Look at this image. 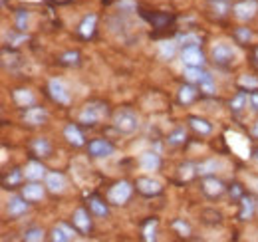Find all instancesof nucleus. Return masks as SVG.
Here are the masks:
<instances>
[{"label":"nucleus","mask_w":258,"mask_h":242,"mask_svg":"<svg viewBox=\"0 0 258 242\" xmlns=\"http://www.w3.org/2000/svg\"><path fill=\"white\" fill-rule=\"evenodd\" d=\"M107 113H109V109H107V105L103 101H90V103H86L82 107V111L78 115V123H82L86 127H94L99 121L105 119Z\"/></svg>","instance_id":"nucleus-1"},{"label":"nucleus","mask_w":258,"mask_h":242,"mask_svg":"<svg viewBox=\"0 0 258 242\" xmlns=\"http://www.w3.org/2000/svg\"><path fill=\"white\" fill-rule=\"evenodd\" d=\"M113 127L121 133V135H131L139 129V117L133 109L123 107L113 115Z\"/></svg>","instance_id":"nucleus-2"},{"label":"nucleus","mask_w":258,"mask_h":242,"mask_svg":"<svg viewBox=\"0 0 258 242\" xmlns=\"http://www.w3.org/2000/svg\"><path fill=\"white\" fill-rule=\"evenodd\" d=\"M131 195H133V185L127 181H117L107 191V203L113 207H121L131 199Z\"/></svg>","instance_id":"nucleus-3"},{"label":"nucleus","mask_w":258,"mask_h":242,"mask_svg":"<svg viewBox=\"0 0 258 242\" xmlns=\"http://www.w3.org/2000/svg\"><path fill=\"white\" fill-rule=\"evenodd\" d=\"M211 58H213V62H215L219 68H228V66H232V62L236 58V52H234V48H232L230 44L219 42L217 46H213Z\"/></svg>","instance_id":"nucleus-4"},{"label":"nucleus","mask_w":258,"mask_h":242,"mask_svg":"<svg viewBox=\"0 0 258 242\" xmlns=\"http://www.w3.org/2000/svg\"><path fill=\"white\" fill-rule=\"evenodd\" d=\"M201 191H203V195H205L207 199L217 201V199H221L226 193V185L221 181V179H217L215 175H209V177H203V181H201Z\"/></svg>","instance_id":"nucleus-5"},{"label":"nucleus","mask_w":258,"mask_h":242,"mask_svg":"<svg viewBox=\"0 0 258 242\" xmlns=\"http://www.w3.org/2000/svg\"><path fill=\"white\" fill-rule=\"evenodd\" d=\"M258 12V0H240V2H234L232 6V16L238 20V22H248L256 16Z\"/></svg>","instance_id":"nucleus-6"},{"label":"nucleus","mask_w":258,"mask_h":242,"mask_svg":"<svg viewBox=\"0 0 258 242\" xmlns=\"http://www.w3.org/2000/svg\"><path fill=\"white\" fill-rule=\"evenodd\" d=\"M30 209V201H26L22 195H14L6 201V214L8 218H20Z\"/></svg>","instance_id":"nucleus-7"},{"label":"nucleus","mask_w":258,"mask_h":242,"mask_svg":"<svg viewBox=\"0 0 258 242\" xmlns=\"http://www.w3.org/2000/svg\"><path fill=\"white\" fill-rule=\"evenodd\" d=\"M135 189H137L139 195H143L147 199H153V197H157V195L163 193L161 183L155 181V179H149V177H139L135 181Z\"/></svg>","instance_id":"nucleus-8"},{"label":"nucleus","mask_w":258,"mask_h":242,"mask_svg":"<svg viewBox=\"0 0 258 242\" xmlns=\"http://www.w3.org/2000/svg\"><path fill=\"white\" fill-rule=\"evenodd\" d=\"M92 212H88L84 207H80V209H76L74 214H72V224L76 226V230L80 232V234H88L90 230H92Z\"/></svg>","instance_id":"nucleus-9"},{"label":"nucleus","mask_w":258,"mask_h":242,"mask_svg":"<svg viewBox=\"0 0 258 242\" xmlns=\"http://www.w3.org/2000/svg\"><path fill=\"white\" fill-rule=\"evenodd\" d=\"M181 60L185 66H193V68H203L205 66V54L201 50V46H185L181 50Z\"/></svg>","instance_id":"nucleus-10"},{"label":"nucleus","mask_w":258,"mask_h":242,"mask_svg":"<svg viewBox=\"0 0 258 242\" xmlns=\"http://www.w3.org/2000/svg\"><path fill=\"white\" fill-rule=\"evenodd\" d=\"M113 151H115V147H113V143L107 141V139H94V141H90V145H88V153H90L94 159L111 157Z\"/></svg>","instance_id":"nucleus-11"},{"label":"nucleus","mask_w":258,"mask_h":242,"mask_svg":"<svg viewBox=\"0 0 258 242\" xmlns=\"http://www.w3.org/2000/svg\"><path fill=\"white\" fill-rule=\"evenodd\" d=\"M46 119H48L46 109H44V107H38V105L26 107L24 113H22V121H24L26 125H30V127H40V125L46 123Z\"/></svg>","instance_id":"nucleus-12"},{"label":"nucleus","mask_w":258,"mask_h":242,"mask_svg":"<svg viewBox=\"0 0 258 242\" xmlns=\"http://www.w3.org/2000/svg\"><path fill=\"white\" fill-rule=\"evenodd\" d=\"M232 6H234L232 0H209V2H207V8H209L211 16L217 18V20L226 18V16L232 12Z\"/></svg>","instance_id":"nucleus-13"},{"label":"nucleus","mask_w":258,"mask_h":242,"mask_svg":"<svg viewBox=\"0 0 258 242\" xmlns=\"http://www.w3.org/2000/svg\"><path fill=\"white\" fill-rule=\"evenodd\" d=\"M48 91H50V97L60 103V105H68L70 103V91L66 90V86L60 80H50L48 82Z\"/></svg>","instance_id":"nucleus-14"},{"label":"nucleus","mask_w":258,"mask_h":242,"mask_svg":"<svg viewBox=\"0 0 258 242\" xmlns=\"http://www.w3.org/2000/svg\"><path fill=\"white\" fill-rule=\"evenodd\" d=\"M76 232H78L76 226H70V224H66V222H58V224L52 228V232H50V240L70 242V240H74Z\"/></svg>","instance_id":"nucleus-15"},{"label":"nucleus","mask_w":258,"mask_h":242,"mask_svg":"<svg viewBox=\"0 0 258 242\" xmlns=\"http://www.w3.org/2000/svg\"><path fill=\"white\" fill-rule=\"evenodd\" d=\"M26 201H30V203H38V201H42L44 197H46V185L42 187L38 181H30L28 185H24L22 187V193H20Z\"/></svg>","instance_id":"nucleus-16"},{"label":"nucleus","mask_w":258,"mask_h":242,"mask_svg":"<svg viewBox=\"0 0 258 242\" xmlns=\"http://www.w3.org/2000/svg\"><path fill=\"white\" fill-rule=\"evenodd\" d=\"M44 185L50 193H64L66 189V177L60 171H50L44 177Z\"/></svg>","instance_id":"nucleus-17"},{"label":"nucleus","mask_w":258,"mask_h":242,"mask_svg":"<svg viewBox=\"0 0 258 242\" xmlns=\"http://www.w3.org/2000/svg\"><path fill=\"white\" fill-rule=\"evenodd\" d=\"M64 137H66V141H68L70 145H74V147H82V145H86V137H84L80 125H76V123H68V125H66Z\"/></svg>","instance_id":"nucleus-18"},{"label":"nucleus","mask_w":258,"mask_h":242,"mask_svg":"<svg viewBox=\"0 0 258 242\" xmlns=\"http://www.w3.org/2000/svg\"><path fill=\"white\" fill-rule=\"evenodd\" d=\"M30 151L36 159H46V157L52 155V143L46 137H36L30 143Z\"/></svg>","instance_id":"nucleus-19"},{"label":"nucleus","mask_w":258,"mask_h":242,"mask_svg":"<svg viewBox=\"0 0 258 242\" xmlns=\"http://www.w3.org/2000/svg\"><path fill=\"white\" fill-rule=\"evenodd\" d=\"M197 97H199V86L197 84H189L187 82L181 90L177 91V101L181 105H191Z\"/></svg>","instance_id":"nucleus-20"},{"label":"nucleus","mask_w":258,"mask_h":242,"mask_svg":"<svg viewBox=\"0 0 258 242\" xmlns=\"http://www.w3.org/2000/svg\"><path fill=\"white\" fill-rule=\"evenodd\" d=\"M88 209H90V212H92L94 216H97V218H105V216L109 214V203H105L103 199L92 195V197L88 199Z\"/></svg>","instance_id":"nucleus-21"},{"label":"nucleus","mask_w":258,"mask_h":242,"mask_svg":"<svg viewBox=\"0 0 258 242\" xmlns=\"http://www.w3.org/2000/svg\"><path fill=\"white\" fill-rule=\"evenodd\" d=\"M256 214V201L250 197V195H244L240 199V212H238V218L240 220H252Z\"/></svg>","instance_id":"nucleus-22"},{"label":"nucleus","mask_w":258,"mask_h":242,"mask_svg":"<svg viewBox=\"0 0 258 242\" xmlns=\"http://www.w3.org/2000/svg\"><path fill=\"white\" fill-rule=\"evenodd\" d=\"M96 24H97L96 14H86L84 20H82L80 26H78V34H80L84 40H90V38L96 34Z\"/></svg>","instance_id":"nucleus-23"},{"label":"nucleus","mask_w":258,"mask_h":242,"mask_svg":"<svg viewBox=\"0 0 258 242\" xmlns=\"http://www.w3.org/2000/svg\"><path fill=\"white\" fill-rule=\"evenodd\" d=\"M46 167L40 163V161H30L26 167H24V177L28 181H42L46 177Z\"/></svg>","instance_id":"nucleus-24"},{"label":"nucleus","mask_w":258,"mask_h":242,"mask_svg":"<svg viewBox=\"0 0 258 242\" xmlns=\"http://www.w3.org/2000/svg\"><path fill=\"white\" fill-rule=\"evenodd\" d=\"M139 167L141 169H145V171H159V167H161V157H159V153H143L141 157H139Z\"/></svg>","instance_id":"nucleus-25"},{"label":"nucleus","mask_w":258,"mask_h":242,"mask_svg":"<svg viewBox=\"0 0 258 242\" xmlns=\"http://www.w3.org/2000/svg\"><path fill=\"white\" fill-rule=\"evenodd\" d=\"M189 127L193 129L195 133H199V135H203V137H207V135H211L213 133V123L209 119H205V117H189Z\"/></svg>","instance_id":"nucleus-26"},{"label":"nucleus","mask_w":258,"mask_h":242,"mask_svg":"<svg viewBox=\"0 0 258 242\" xmlns=\"http://www.w3.org/2000/svg\"><path fill=\"white\" fill-rule=\"evenodd\" d=\"M228 105H230V111H232L234 115H240V113L246 109V105H248V91L240 90L230 101H228Z\"/></svg>","instance_id":"nucleus-27"},{"label":"nucleus","mask_w":258,"mask_h":242,"mask_svg":"<svg viewBox=\"0 0 258 242\" xmlns=\"http://www.w3.org/2000/svg\"><path fill=\"white\" fill-rule=\"evenodd\" d=\"M24 179H26L24 177V169H12L2 177V185H4V189H16V187L22 185Z\"/></svg>","instance_id":"nucleus-28"},{"label":"nucleus","mask_w":258,"mask_h":242,"mask_svg":"<svg viewBox=\"0 0 258 242\" xmlns=\"http://www.w3.org/2000/svg\"><path fill=\"white\" fill-rule=\"evenodd\" d=\"M12 99H14V103H16L18 107H22V109L34 105V93L30 90H14L12 91Z\"/></svg>","instance_id":"nucleus-29"},{"label":"nucleus","mask_w":258,"mask_h":242,"mask_svg":"<svg viewBox=\"0 0 258 242\" xmlns=\"http://www.w3.org/2000/svg\"><path fill=\"white\" fill-rule=\"evenodd\" d=\"M187 129L183 127V125H179V127H175L169 135H167V143L171 145V147H177V145H183L185 141H187Z\"/></svg>","instance_id":"nucleus-30"},{"label":"nucleus","mask_w":258,"mask_h":242,"mask_svg":"<svg viewBox=\"0 0 258 242\" xmlns=\"http://www.w3.org/2000/svg\"><path fill=\"white\" fill-rule=\"evenodd\" d=\"M177 46H179V42H175V40H163L159 44V56L167 62L173 60L177 56Z\"/></svg>","instance_id":"nucleus-31"},{"label":"nucleus","mask_w":258,"mask_h":242,"mask_svg":"<svg viewBox=\"0 0 258 242\" xmlns=\"http://www.w3.org/2000/svg\"><path fill=\"white\" fill-rule=\"evenodd\" d=\"M219 167H221V161L209 159V161H203L201 165H197V173H199L201 177H209V175H215Z\"/></svg>","instance_id":"nucleus-32"},{"label":"nucleus","mask_w":258,"mask_h":242,"mask_svg":"<svg viewBox=\"0 0 258 242\" xmlns=\"http://www.w3.org/2000/svg\"><path fill=\"white\" fill-rule=\"evenodd\" d=\"M58 62H60L62 66H68V68H76V66H80V62H82V54H80L78 50H68L64 54H60Z\"/></svg>","instance_id":"nucleus-33"},{"label":"nucleus","mask_w":258,"mask_h":242,"mask_svg":"<svg viewBox=\"0 0 258 242\" xmlns=\"http://www.w3.org/2000/svg\"><path fill=\"white\" fill-rule=\"evenodd\" d=\"M199 90H201V93H205V95H213L215 93V80H213V76L205 70L203 72V76H201V80H199Z\"/></svg>","instance_id":"nucleus-34"},{"label":"nucleus","mask_w":258,"mask_h":242,"mask_svg":"<svg viewBox=\"0 0 258 242\" xmlns=\"http://www.w3.org/2000/svg\"><path fill=\"white\" fill-rule=\"evenodd\" d=\"M28 22H30V12H28V10H24V8L16 10V14H14V24H16V30L26 32V30H28Z\"/></svg>","instance_id":"nucleus-35"},{"label":"nucleus","mask_w":258,"mask_h":242,"mask_svg":"<svg viewBox=\"0 0 258 242\" xmlns=\"http://www.w3.org/2000/svg\"><path fill=\"white\" fill-rule=\"evenodd\" d=\"M141 234H143V240H147V242L157 240V220H155V218H149V220L143 224Z\"/></svg>","instance_id":"nucleus-36"},{"label":"nucleus","mask_w":258,"mask_h":242,"mask_svg":"<svg viewBox=\"0 0 258 242\" xmlns=\"http://www.w3.org/2000/svg\"><path fill=\"white\" fill-rule=\"evenodd\" d=\"M232 36H234L236 44H242V46H248V44L252 42V30H250V28H246V26L234 28V32H232Z\"/></svg>","instance_id":"nucleus-37"},{"label":"nucleus","mask_w":258,"mask_h":242,"mask_svg":"<svg viewBox=\"0 0 258 242\" xmlns=\"http://www.w3.org/2000/svg\"><path fill=\"white\" fill-rule=\"evenodd\" d=\"M26 242H42L46 238V232H44V228H40V226H30V228H26L24 230V236H22Z\"/></svg>","instance_id":"nucleus-38"},{"label":"nucleus","mask_w":258,"mask_h":242,"mask_svg":"<svg viewBox=\"0 0 258 242\" xmlns=\"http://www.w3.org/2000/svg\"><path fill=\"white\" fill-rule=\"evenodd\" d=\"M177 42L185 48V46H201L203 44V40H201V36L199 34H195V32H187V34H181L179 38H177Z\"/></svg>","instance_id":"nucleus-39"},{"label":"nucleus","mask_w":258,"mask_h":242,"mask_svg":"<svg viewBox=\"0 0 258 242\" xmlns=\"http://www.w3.org/2000/svg\"><path fill=\"white\" fill-rule=\"evenodd\" d=\"M238 88L244 91H254L258 90V80L254 78V76H240L238 78Z\"/></svg>","instance_id":"nucleus-40"},{"label":"nucleus","mask_w":258,"mask_h":242,"mask_svg":"<svg viewBox=\"0 0 258 242\" xmlns=\"http://www.w3.org/2000/svg\"><path fill=\"white\" fill-rule=\"evenodd\" d=\"M173 228H175V230H177V234H179V236H183V238L191 236V224H189V222H185V218H175V220H173Z\"/></svg>","instance_id":"nucleus-41"},{"label":"nucleus","mask_w":258,"mask_h":242,"mask_svg":"<svg viewBox=\"0 0 258 242\" xmlns=\"http://www.w3.org/2000/svg\"><path fill=\"white\" fill-rule=\"evenodd\" d=\"M195 175H199V173H197V165H193V163H185V165L179 167V177H181V181H191Z\"/></svg>","instance_id":"nucleus-42"},{"label":"nucleus","mask_w":258,"mask_h":242,"mask_svg":"<svg viewBox=\"0 0 258 242\" xmlns=\"http://www.w3.org/2000/svg\"><path fill=\"white\" fill-rule=\"evenodd\" d=\"M203 68H193V66H185V80L189 84H199L201 76H203Z\"/></svg>","instance_id":"nucleus-43"},{"label":"nucleus","mask_w":258,"mask_h":242,"mask_svg":"<svg viewBox=\"0 0 258 242\" xmlns=\"http://www.w3.org/2000/svg\"><path fill=\"white\" fill-rule=\"evenodd\" d=\"M228 193H230V197H234V199H242L244 197V189L238 185V183H234V185H230V189H228Z\"/></svg>","instance_id":"nucleus-44"},{"label":"nucleus","mask_w":258,"mask_h":242,"mask_svg":"<svg viewBox=\"0 0 258 242\" xmlns=\"http://www.w3.org/2000/svg\"><path fill=\"white\" fill-rule=\"evenodd\" d=\"M248 105H250V109H252V111H256L258 113V90L248 93Z\"/></svg>","instance_id":"nucleus-45"},{"label":"nucleus","mask_w":258,"mask_h":242,"mask_svg":"<svg viewBox=\"0 0 258 242\" xmlns=\"http://www.w3.org/2000/svg\"><path fill=\"white\" fill-rule=\"evenodd\" d=\"M135 4L131 2V0H123V2H119V8H133Z\"/></svg>","instance_id":"nucleus-46"},{"label":"nucleus","mask_w":258,"mask_h":242,"mask_svg":"<svg viewBox=\"0 0 258 242\" xmlns=\"http://www.w3.org/2000/svg\"><path fill=\"white\" fill-rule=\"evenodd\" d=\"M252 135H254V137L258 139V119L254 121V125H252Z\"/></svg>","instance_id":"nucleus-47"},{"label":"nucleus","mask_w":258,"mask_h":242,"mask_svg":"<svg viewBox=\"0 0 258 242\" xmlns=\"http://www.w3.org/2000/svg\"><path fill=\"white\" fill-rule=\"evenodd\" d=\"M252 157H254V161H256V163H258V147H256V149H254V151H252Z\"/></svg>","instance_id":"nucleus-48"},{"label":"nucleus","mask_w":258,"mask_h":242,"mask_svg":"<svg viewBox=\"0 0 258 242\" xmlns=\"http://www.w3.org/2000/svg\"><path fill=\"white\" fill-rule=\"evenodd\" d=\"M254 62H256V66H258V48H256V52H254Z\"/></svg>","instance_id":"nucleus-49"}]
</instances>
